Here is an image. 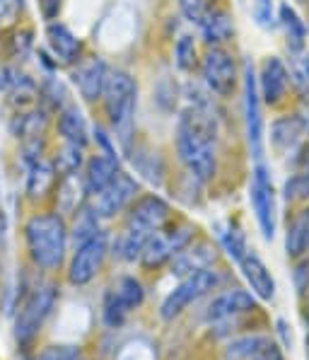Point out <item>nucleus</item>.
Instances as JSON below:
<instances>
[{"label": "nucleus", "instance_id": "nucleus-36", "mask_svg": "<svg viewBox=\"0 0 309 360\" xmlns=\"http://www.w3.org/2000/svg\"><path fill=\"white\" fill-rule=\"evenodd\" d=\"M41 95L46 97V102L51 104V109H63L65 107V87H63V82L56 80V77H48L46 82H44V87H41Z\"/></svg>", "mask_w": 309, "mask_h": 360}, {"label": "nucleus", "instance_id": "nucleus-30", "mask_svg": "<svg viewBox=\"0 0 309 360\" xmlns=\"http://www.w3.org/2000/svg\"><path fill=\"white\" fill-rule=\"evenodd\" d=\"M85 148L73 146V143H63V148L58 150L56 160H53V169H56L58 176H73L80 172V167L85 165V155H82Z\"/></svg>", "mask_w": 309, "mask_h": 360}, {"label": "nucleus", "instance_id": "nucleus-1", "mask_svg": "<svg viewBox=\"0 0 309 360\" xmlns=\"http://www.w3.org/2000/svg\"><path fill=\"white\" fill-rule=\"evenodd\" d=\"M218 121L206 102L191 104L176 124V155L196 181H211L218 172Z\"/></svg>", "mask_w": 309, "mask_h": 360}, {"label": "nucleus", "instance_id": "nucleus-26", "mask_svg": "<svg viewBox=\"0 0 309 360\" xmlns=\"http://www.w3.org/2000/svg\"><path fill=\"white\" fill-rule=\"evenodd\" d=\"M46 124H48L46 109L32 107V109H25V112L18 114V119H15V124H13V131H15V136L27 143V141L41 138L44 131H46Z\"/></svg>", "mask_w": 309, "mask_h": 360}, {"label": "nucleus", "instance_id": "nucleus-14", "mask_svg": "<svg viewBox=\"0 0 309 360\" xmlns=\"http://www.w3.org/2000/svg\"><path fill=\"white\" fill-rule=\"evenodd\" d=\"M254 309H256V295L249 290H242V288H235V290H225L213 297V302L206 309V319L211 324H220L230 322L239 314H249Z\"/></svg>", "mask_w": 309, "mask_h": 360}, {"label": "nucleus", "instance_id": "nucleus-40", "mask_svg": "<svg viewBox=\"0 0 309 360\" xmlns=\"http://www.w3.org/2000/svg\"><path fill=\"white\" fill-rule=\"evenodd\" d=\"M27 80L25 73H20L13 65H0V90L3 92H13L15 87L22 85Z\"/></svg>", "mask_w": 309, "mask_h": 360}, {"label": "nucleus", "instance_id": "nucleus-8", "mask_svg": "<svg viewBox=\"0 0 309 360\" xmlns=\"http://www.w3.org/2000/svg\"><path fill=\"white\" fill-rule=\"evenodd\" d=\"M249 201L263 240L270 242L275 237V189L273 179H270V169L263 165V160L256 162V167L251 172Z\"/></svg>", "mask_w": 309, "mask_h": 360}, {"label": "nucleus", "instance_id": "nucleus-12", "mask_svg": "<svg viewBox=\"0 0 309 360\" xmlns=\"http://www.w3.org/2000/svg\"><path fill=\"white\" fill-rule=\"evenodd\" d=\"M242 95H244V124L246 141H249L251 155L256 162L263 160V116H261V92H258L256 70L251 60L244 63V77H242Z\"/></svg>", "mask_w": 309, "mask_h": 360}, {"label": "nucleus", "instance_id": "nucleus-28", "mask_svg": "<svg viewBox=\"0 0 309 360\" xmlns=\"http://www.w3.org/2000/svg\"><path fill=\"white\" fill-rule=\"evenodd\" d=\"M99 215L95 213V208L90 206V203H82L80 208L75 210V223H73V242H75V247L77 245H82L85 240H90L92 235H97L99 230Z\"/></svg>", "mask_w": 309, "mask_h": 360}, {"label": "nucleus", "instance_id": "nucleus-17", "mask_svg": "<svg viewBox=\"0 0 309 360\" xmlns=\"http://www.w3.org/2000/svg\"><path fill=\"white\" fill-rule=\"evenodd\" d=\"M215 257L218 254H215L213 245H208V242H191L169 262V271L176 278H186V276L196 274V271L211 269Z\"/></svg>", "mask_w": 309, "mask_h": 360}, {"label": "nucleus", "instance_id": "nucleus-21", "mask_svg": "<svg viewBox=\"0 0 309 360\" xmlns=\"http://www.w3.org/2000/svg\"><path fill=\"white\" fill-rule=\"evenodd\" d=\"M307 131V121L297 114L280 116L270 124V143L275 150H292L302 141Z\"/></svg>", "mask_w": 309, "mask_h": 360}, {"label": "nucleus", "instance_id": "nucleus-2", "mask_svg": "<svg viewBox=\"0 0 309 360\" xmlns=\"http://www.w3.org/2000/svg\"><path fill=\"white\" fill-rule=\"evenodd\" d=\"M172 218V208L164 198L147 193L131 203L129 220H126L124 230L116 235L114 254L121 262H136L140 259L143 249H145L147 240L164 228Z\"/></svg>", "mask_w": 309, "mask_h": 360}, {"label": "nucleus", "instance_id": "nucleus-6", "mask_svg": "<svg viewBox=\"0 0 309 360\" xmlns=\"http://www.w3.org/2000/svg\"><path fill=\"white\" fill-rule=\"evenodd\" d=\"M220 281L223 278H220V274L213 269V266L181 278V283L164 297L162 307H159V317H162L164 322H172V319L179 317L189 304L196 302L198 297H203L206 292L215 290V288L220 285Z\"/></svg>", "mask_w": 309, "mask_h": 360}, {"label": "nucleus", "instance_id": "nucleus-18", "mask_svg": "<svg viewBox=\"0 0 309 360\" xmlns=\"http://www.w3.org/2000/svg\"><path fill=\"white\" fill-rule=\"evenodd\" d=\"M46 44L56 63L75 65L82 60V41L60 22H51L46 27Z\"/></svg>", "mask_w": 309, "mask_h": 360}, {"label": "nucleus", "instance_id": "nucleus-7", "mask_svg": "<svg viewBox=\"0 0 309 360\" xmlns=\"http://www.w3.org/2000/svg\"><path fill=\"white\" fill-rule=\"evenodd\" d=\"M143 300H145V290H143V283L136 278V276H121L116 283L104 292L102 300V319L109 329H119L121 324L126 322L131 312L136 307H140Z\"/></svg>", "mask_w": 309, "mask_h": 360}, {"label": "nucleus", "instance_id": "nucleus-22", "mask_svg": "<svg viewBox=\"0 0 309 360\" xmlns=\"http://www.w3.org/2000/svg\"><path fill=\"white\" fill-rule=\"evenodd\" d=\"M58 133L63 138V143H73V146L85 148L90 141V129H87V121L82 116L80 109L75 104H65L58 112Z\"/></svg>", "mask_w": 309, "mask_h": 360}, {"label": "nucleus", "instance_id": "nucleus-37", "mask_svg": "<svg viewBox=\"0 0 309 360\" xmlns=\"http://www.w3.org/2000/svg\"><path fill=\"white\" fill-rule=\"evenodd\" d=\"M37 360H82V353L75 346H48L39 353Z\"/></svg>", "mask_w": 309, "mask_h": 360}, {"label": "nucleus", "instance_id": "nucleus-25", "mask_svg": "<svg viewBox=\"0 0 309 360\" xmlns=\"http://www.w3.org/2000/svg\"><path fill=\"white\" fill-rule=\"evenodd\" d=\"M285 252L290 259H300L309 252V208L300 210L292 218L285 232Z\"/></svg>", "mask_w": 309, "mask_h": 360}, {"label": "nucleus", "instance_id": "nucleus-23", "mask_svg": "<svg viewBox=\"0 0 309 360\" xmlns=\"http://www.w3.org/2000/svg\"><path fill=\"white\" fill-rule=\"evenodd\" d=\"M278 25L283 27L285 32V41H288V49L292 53H302L307 46V37H309V30L307 25L302 22V18L297 15V10L292 5L283 3L278 8Z\"/></svg>", "mask_w": 309, "mask_h": 360}, {"label": "nucleus", "instance_id": "nucleus-20", "mask_svg": "<svg viewBox=\"0 0 309 360\" xmlns=\"http://www.w3.org/2000/svg\"><path fill=\"white\" fill-rule=\"evenodd\" d=\"M119 160L109 158V155H95L92 160H87L85 174H82V184H85L87 196H97L99 191H104L119 174Z\"/></svg>", "mask_w": 309, "mask_h": 360}, {"label": "nucleus", "instance_id": "nucleus-41", "mask_svg": "<svg viewBox=\"0 0 309 360\" xmlns=\"http://www.w3.org/2000/svg\"><path fill=\"white\" fill-rule=\"evenodd\" d=\"M95 141H97V146H99V155H109V158H116V148H114L112 138H109L102 129L95 131ZM116 160H119V158H116Z\"/></svg>", "mask_w": 309, "mask_h": 360}, {"label": "nucleus", "instance_id": "nucleus-19", "mask_svg": "<svg viewBox=\"0 0 309 360\" xmlns=\"http://www.w3.org/2000/svg\"><path fill=\"white\" fill-rule=\"evenodd\" d=\"M237 266H239L242 276H244V281L249 283L251 292L258 297V300H273L275 297V281H273V276H270L268 266L263 264V259L258 257L254 249H249Z\"/></svg>", "mask_w": 309, "mask_h": 360}, {"label": "nucleus", "instance_id": "nucleus-34", "mask_svg": "<svg viewBox=\"0 0 309 360\" xmlns=\"http://www.w3.org/2000/svg\"><path fill=\"white\" fill-rule=\"evenodd\" d=\"M179 8L186 20L201 27L208 15H213L218 10V0H179Z\"/></svg>", "mask_w": 309, "mask_h": 360}, {"label": "nucleus", "instance_id": "nucleus-5", "mask_svg": "<svg viewBox=\"0 0 309 360\" xmlns=\"http://www.w3.org/2000/svg\"><path fill=\"white\" fill-rule=\"evenodd\" d=\"M58 302V285L56 283H41L32 295L22 302L18 317H15V339L20 346H29L41 331L44 322L53 312Z\"/></svg>", "mask_w": 309, "mask_h": 360}, {"label": "nucleus", "instance_id": "nucleus-15", "mask_svg": "<svg viewBox=\"0 0 309 360\" xmlns=\"http://www.w3.org/2000/svg\"><path fill=\"white\" fill-rule=\"evenodd\" d=\"M258 82V92H261V102L268 107L283 102V97L288 95V85H290V70L285 68V63L278 56H268L258 68L256 75Z\"/></svg>", "mask_w": 309, "mask_h": 360}, {"label": "nucleus", "instance_id": "nucleus-43", "mask_svg": "<svg viewBox=\"0 0 309 360\" xmlns=\"http://www.w3.org/2000/svg\"><path fill=\"white\" fill-rule=\"evenodd\" d=\"M41 8H44V15H46L48 20H53L60 10V0H41Z\"/></svg>", "mask_w": 309, "mask_h": 360}, {"label": "nucleus", "instance_id": "nucleus-35", "mask_svg": "<svg viewBox=\"0 0 309 360\" xmlns=\"http://www.w3.org/2000/svg\"><path fill=\"white\" fill-rule=\"evenodd\" d=\"M285 201H307L309 198V172H300V174L290 176L283 184Z\"/></svg>", "mask_w": 309, "mask_h": 360}, {"label": "nucleus", "instance_id": "nucleus-31", "mask_svg": "<svg viewBox=\"0 0 309 360\" xmlns=\"http://www.w3.org/2000/svg\"><path fill=\"white\" fill-rule=\"evenodd\" d=\"M268 343L266 336H242V339H235L228 346V358L230 360H251Z\"/></svg>", "mask_w": 309, "mask_h": 360}, {"label": "nucleus", "instance_id": "nucleus-24", "mask_svg": "<svg viewBox=\"0 0 309 360\" xmlns=\"http://www.w3.org/2000/svg\"><path fill=\"white\" fill-rule=\"evenodd\" d=\"M201 37L208 46H223L235 37V22H232L228 10H215L213 15H208L206 22L201 25Z\"/></svg>", "mask_w": 309, "mask_h": 360}, {"label": "nucleus", "instance_id": "nucleus-32", "mask_svg": "<svg viewBox=\"0 0 309 360\" xmlns=\"http://www.w3.org/2000/svg\"><path fill=\"white\" fill-rule=\"evenodd\" d=\"M290 80H292V87H295L297 97L305 104H309V53H297L295 63H292V70H290Z\"/></svg>", "mask_w": 309, "mask_h": 360}, {"label": "nucleus", "instance_id": "nucleus-27", "mask_svg": "<svg viewBox=\"0 0 309 360\" xmlns=\"http://www.w3.org/2000/svg\"><path fill=\"white\" fill-rule=\"evenodd\" d=\"M56 169L53 165L44 162V160H37V162L29 165V174H27V193H29L32 201L37 198H44L48 193V189L53 186V179H56Z\"/></svg>", "mask_w": 309, "mask_h": 360}, {"label": "nucleus", "instance_id": "nucleus-4", "mask_svg": "<svg viewBox=\"0 0 309 360\" xmlns=\"http://www.w3.org/2000/svg\"><path fill=\"white\" fill-rule=\"evenodd\" d=\"M102 104L116 138L129 150L131 136H133L136 104H138V85L133 75L126 73V70H109L107 85H104L102 92Z\"/></svg>", "mask_w": 309, "mask_h": 360}, {"label": "nucleus", "instance_id": "nucleus-42", "mask_svg": "<svg viewBox=\"0 0 309 360\" xmlns=\"http://www.w3.org/2000/svg\"><path fill=\"white\" fill-rule=\"evenodd\" d=\"M251 360H283V353H280V348L268 339L266 346H263L261 351H258Z\"/></svg>", "mask_w": 309, "mask_h": 360}, {"label": "nucleus", "instance_id": "nucleus-11", "mask_svg": "<svg viewBox=\"0 0 309 360\" xmlns=\"http://www.w3.org/2000/svg\"><path fill=\"white\" fill-rule=\"evenodd\" d=\"M193 235H196V228H191V225H172V228L164 225L162 230L154 232L150 240H147V245L143 249L138 262L143 266H147V269L169 264L181 249L186 245H191Z\"/></svg>", "mask_w": 309, "mask_h": 360}, {"label": "nucleus", "instance_id": "nucleus-39", "mask_svg": "<svg viewBox=\"0 0 309 360\" xmlns=\"http://www.w3.org/2000/svg\"><path fill=\"white\" fill-rule=\"evenodd\" d=\"M22 0H0V30H8L20 20Z\"/></svg>", "mask_w": 309, "mask_h": 360}, {"label": "nucleus", "instance_id": "nucleus-13", "mask_svg": "<svg viewBox=\"0 0 309 360\" xmlns=\"http://www.w3.org/2000/svg\"><path fill=\"white\" fill-rule=\"evenodd\" d=\"M138 193V181L126 172H119L116 179L107 186L104 191H99L97 196H92L90 206L95 208V213L102 220H109L114 215L124 213L126 208H131V203L136 201Z\"/></svg>", "mask_w": 309, "mask_h": 360}, {"label": "nucleus", "instance_id": "nucleus-38", "mask_svg": "<svg viewBox=\"0 0 309 360\" xmlns=\"http://www.w3.org/2000/svg\"><path fill=\"white\" fill-rule=\"evenodd\" d=\"M254 20L258 27L270 30L275 25V15H273V0H254Z\"/></svg>", "mask_w": 309, "mask_h": 360}, {"label": "nucleus", "instance_id": "nucleus-10", "mask_svg": "<svg viewBox=\"0 0 309 360\" xmlns=\"http://www.w3.org/2000/svg\"><path fill=\"white\" fill-rule=\"evenodd\" d=\"M109 254V232L99 230L90 240L75 247V254L68 266V281L73 285H87L95 281L99 269L104 266V259Z\"/></svg>", "mask_w": 309, "mask_h": 360}, {"label": "nucleus", "instance_id": "nucleus-33", "mask_svg": "<svg viewBox=\"0 0 309 360\" xmlns=\"http://www.w3.org/2000/svg\"><path fill=\"white\" fill-rule=\"evenodd\" d=\"M174 58H176L179 70H184V73H189V70L196 68V63H198L196 39H193L191 34L179 37V41H176V46H174Z\"/></svg>", "mask_w": 309, "mask_h": 360}, {"label": "nucleus", "instance_id": "nucleus-16", "mask_svg": "<svg viewBox=\"0 0 309 360\" xmlns=\"http://www.w3.org/2000/svg\"><path fill=\"white\" fill-rule=\"evenodd\" d=\"M109 65L104 63V58H82L80 63H75L73 70V82L80 92V97L85 102H97L102 99L104 85H107Z\"/></svg>", "mask_w": 309, "mask_h": 360}, {"label": "nucleus", "instance_id": "nucleus-44", "mask_svg": "<svg viewBox=\"0 0 309 360\" xmlns=\"http://www.w3.org/2000/svg\"><path fill=\"white\" fill-rule=\"evenodd\" d=\"M5 235H8V218H5V213L0 210V245L5 242Z\"/></svg>", "mask_w": 309, "mask_h": 360}, {"label": "nucleus", "instance_id": "nucleus-9", "mask_svg": "<svg viewBox=\"0 0 309 360\" xmlns=\"http://www.w3.org/2000/svg\"><path fill=\"white\" fill-rule=\"evenodd\" d=\"M201 75L206 87L218 97H232L239 82L235 56L223 46H208L206 56L201 60Z\"/></svg>", "mask_w": 309, "mask_h": 360}, {"label": "nucleus", "instance_id": "nucleus-3", "mask_svg": "<svg viewBox=\"0 0 309 360\" xmlns=\"http://www.w3.org/2000/svg\"><path fill=\"white\" fill-rule=\"evenodd\" d=\"M68 225L58 213H37L25 225V242L32 262L44 271H56L68 252Z\"/></svg>", "mask_w": 309, "mask_h": 360}, {"label": "nucleus", "instance_id": "nucleus-29", "mask_svg": "<svg viewBox=\"0 0 309 360\" xmlns=\"http://www.w3.org/2000/svg\"><path fill=\"white\" fill-rule=\"evenodd\" d=\"M218 237H220V245H223V249L228 252V257L235 264H239L242 257L249 252V247H246V237H244V232L239 230V225H235V223L220 225Z\"/></svg>", "mask_w": 309, "mask_h": 360}]
</instances>
